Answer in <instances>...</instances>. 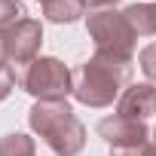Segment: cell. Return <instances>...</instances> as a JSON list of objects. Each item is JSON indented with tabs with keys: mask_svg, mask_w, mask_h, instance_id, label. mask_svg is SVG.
Masks as SVG:
<instances>
[{
	"mask_svg": "<svg viewBox=\"0 0 156 156\" xmlns=\"http://www.w3.org/2000/svg\"><path fill=\"white\" fill-rule=\"evenodd\" d=\"M28 122L52 147L55 156H76L86 147V126L73 116L67 98L64 101H37L28 113Z\"/></svg>",
	"mask_w": 156,
	"mask_h": 156,
	"instance_id": "6da1fadb",
	"label": "cell"
},
{
	"mask_svg": "<svg viewBox=\"0 0 156 156\" xmlns=\"http://www.w3.org/2000/svg\"><path fill=\"white\" fill-rule=\"evenodd\" d=\"M129 76L132 64L92 55L73 73V98L86 107H107L113 104V98H119L122 89H129Z\"/></svg>",
	"mask_w": 156,
	"mask_h": 156,
	"instance_id": "7a4b0ae2",
	"label": "cell"
},
{
	"mask_svg": "<svg viewBox=\"0 0 156 156\" xmlns=\"http://www.w3.org/2000/svg\"><path fill=\"white\" fill-rule=\"evenodd\" d=\"M86 25H89V37L95 40V55H104V58L132 64L138 34H135V28L129 25V19L122 12L98 9V12L89 16Z\"/></svg>",
	"mask_w": 156,
	"mask_h": 156,
	"instance_id": "3957f363",
	"label": "cell"
},
{
	"mask_svg": "<svg viewBox=\"0 0 156 156\" xmlns=\"http://www.w3.org/2000/svg\"><path fill=\"white\" fill-rule=\"evenodd\" d=\"M19 83L37 101H64L67 95H73V73L58 58H34L19 76Z\"/></svg>",
	"mask_w": 156,
	"mask_h": 156,
	"instance_id": "277c9868",
	"label": "cell"
},
{
	"mask_svg": "<svg viewBox=\"0 0 156 156\" xmlns=\"http://www.w3.org/2000/svg\"><path fill=\"white\" fill-rule=\"evenodd\" d=\"M43 43V25L37 19H25L22 25H16L12 31H6V52H9V64L16 67H28Z\"/></svg>",
	"mask_w": 156,
	"mask_h": 156,
	"instance_id": "5b68a950",
	"label": "cell"
},
{
	"mask_svg": "<svg viewBox=\"0 0 156 156\" xmlns=\"http://www.w3.org/2000/svg\"><path fill=\"white\" fill-rule=\"evenodd\" d=\"M98 135L110 147H144L150 144V129L144 119H129L122 113H113L98 122Z\"/></svg>",
	"mask_w": 156,
	"mask_h": 156,
	"instance_id": "8992f818",
	"label": "cell"
},
{
	"mask_svg": "<svg viewBox=\"0 0 156 156\" xmlns=\"http://www.w3.org/2000/svg\"><path fill=\"white\" fill-rule=\"evenodd\" d=\"M116 113H122L129 119H147L150 113H156V86L153 83H132L119 95Z\"/></svg>",
	"mask_w": 156,
	"mask_h": 156,
	"instance_id": "52a82bcc",
	"label": "cell"
},
{
	"mask_svg": "<svg viewBox=\"0 0 156 156\" xmlns=\"http://www.w3.org/2000/svg\"><path fill=\"white\" fill-rule=\"evenodd\" d=\"M86 12V0H46L43 16L55 25H70Z\"/></svg>",
	"mask_w": 156,
	"mask_h": 156,
	"instance_id": "ba28073f",
	"label": "cell"
},
{
	"mask_svg": "<svg viewBox=\"0 0 156 156\" xmlns=\"http://www.w3.org/2000/svg\"><path fill=\"white\" fill-rule=\"evenodd\" d=\"M122 16L129 19V25L135 28L138 37L156 34V3H135V6H126Z\"/></svg>",
	"mask_w": 156,
	"mask_h": 156,
	"instance_id": "9c48e42d",
	"label": "cell"
},
{
	"mask_svg": "<svg viewBox=\"0 0 156 156\" xmlns=\"http://www.w3.org/2000/svg\"><path fill=\"white\" fill-rule=\"evenodd\" d=\"M0 156H34V138L12 132L0 138Z\"/></svg>",
	"mask_w": 156,
	"mask_h": 156,
	"instance_id": "30bf717a",
	"label": "cell"
},
{
	"mask_svg": "<svg viewBox=\"0 0 156 156\" xmlns=\"http://www.w3.org/2000/svg\"><path fill=\"white\" fill-rule=\"evenodd\" d=\"M28 19V9L22 0H0V31H12L16 25H22Z\"/></svg>",
	"mask_w": 156,
	"mask_h": 156,
	"instance_id": "8fae6325",
	"label": "cell"
},
{
	"mask_svg": "<svg viewBox=\"0 0 156 156\" xmlns=\"http://www.w3.org/2000/svg\"><path fill=\"white\" fill-rule=\"evenodd\" d=\"M141 70H144V76L156 86V43H150V46H144L141 49Z\"/></svg>",
	"mask_w": 156,
	"mask_h": 156,
	"instance_id": "7c38bea8",
	"label": "cell"
},
{
	"mask_svg": "<svg viewBox=\"0 0 156 156\" xmlns=\"http://www.w3.org/2000/svg\"><path fill=\"white\" fill-rule=\"evenodd\" d=\"M12 86H16V70H12V67L0 70V101H6V98H9Z\"/></svg>",
	"mask_w": 156,
	"mask_h": 156,
	"instance_id": "4fadbf2b",
	"label": "cell"
},
{
	"mask_svg": "<svg viewBox=\"0 0 156 156\" xmlns=\"http://www.w3.org/2000/svg\"><path fill=\"white\" fill-rule=\"evenodd\" d=\"M110 156H147V144L144 147H110Z\"/></svg>",
	"mask_w": 156,
	"mask_h": 156,
	"instance_id": "5bb4252c",
	"label": "cell"
},
{
	"mask_svg": "<svg viewBox=\"0 0 156 156\" xmlns=\"http://www.w3.org/2000/svg\"><path fill=\"white\" fill-rule=\"evenodd\" d=\"M9 67V52H6V34L0 31V70Z\"/></svg>",
	"mask_w": 156,
	"mask_h": 156,
	"instance_id": "9a60e30c",
	"label": "cell"
},
{
	"mask_svg": "<svg viewBox=\"0 0 156 156\" xmlns=\"http://www.w3.org/2000/svg\"><path fill=\"white\" fill-rule=\"evenodd\" d=\"M116 0H86V6H95V9H104V6H113Z\"/></svg>",
	"mask_w": 156,
	"mask_h": 156,
	"instance_id": "2e32d148",
	"label": "cell"
},
{
	"mask_svg": "<svg viewBox=\"0 0 156 156\" xmlns=\"http://www.w3.org/2000/svg\"><path fill=\"white\" fill-rule=\"evenodd\" d=\"M147 156H156V141H153V144H147Z\"/></svg>",
	"mask_w": 156,
	"mask_h": 156,
	"instance_id": "e0dca14e",
	"label": "cell"
},
{
	"mask_svg": "<svg viewBox=\"0 0 156 156\" xmlns=\"http://www.w3.org/2000/svg\"><path fill=\"white\" fill-rule=\"evenodd\" d=\"M153 141H156V129H153Z\"/></svg>",
	"mask_w": 156,
	"mask_h": 156,
	"instance_id": "ac0fdd59",
	"label": "cell"
},
{
	"mask_svg": "<svg viewBox=\"0 0 156 156\" xmlns=\"http://www.w3.org/2000/svg\"><path fill=\"white\" fill-rule=\"evenodd\" d=\"M40 3H46V0H40Z\"/></svg>",
	"mask_w": 156,
	"mask_h": 156,
	"instance_id": "d6986e66",
	"label": "cell"
}]
</instances>
